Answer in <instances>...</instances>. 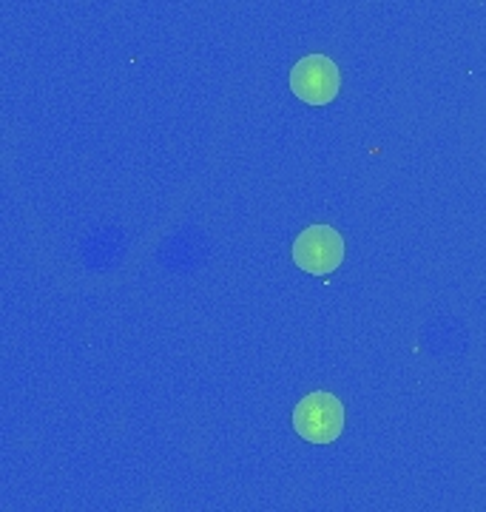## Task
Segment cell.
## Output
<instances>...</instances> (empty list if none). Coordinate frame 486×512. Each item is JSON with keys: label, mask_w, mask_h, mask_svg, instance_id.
I'll list each match as a JSON object with an SVG mask.
<instances>
[{"label": "cell", "mask_w": 486, "mask_h": 512, "mask_svg": "<svg viewBox=\"0 0 486 512\" xmlns=\"http://www.w3.org/2000/svg\"><path fill=\"white\" fill-rule=\"evenodd\" d=\"M293 427L296 433L310 444H330L342 436L344 430V404L327 393L316 390L305 396L293 410Z\"/></svg>", "instance_id": "cell-1"}, {"label": "cell", "mask_w": 486, "mask_h": 512, "mask_svg": "<svg viewBox=\"0 0 486 512\" xmlns=\"http://www.w3.org/2000/svg\"><path fill=\"white\" fill-rule=\"evenodd\" d=\"M293 262L313 276L333 274L344 262V239L330 225H310L293 242Z\"/></svg>", "instance_id": "cell-3"}, {"label": "cell", "mask_w": 486, "mask_h": 512, "mask_svg": "<svg viewBox=\"0 0 486 512\" xmlns=\"http://www.w3.org/2000/svg\"><path fill=\"white\" fill-rule=\"evenodd\" d=\"M342 89L339 66L327 55H307L290 69V92L307 106H327Z\"/></svg>", "instance_id": "cell-2"}]
</instances>
